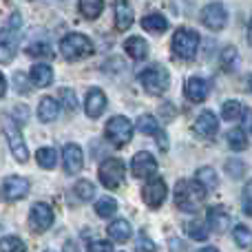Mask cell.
<instances>
[{"mask_svg":"<svg viewBox=\"0 0 252 252\" xmlns=\"http://www.w3.org/2000/svg\"><path fill=\"white\" fill-rule=\"evenodd\" d=\"M25 241L20 239V237H4L2 241H0V252H25Z\"/></svg>","mask_w":252,"mask_h":252,"instance_id":"obj_32","label":"cell"},{"mask_svg":"<svg viewBox=\"0 0 252 252\" xmlns=\"http://www.w3.org/2000/svg\"><path fill=\"white\" fill-rule=\"evenodd\" d=\"M142 27L146 31H153V33H161V31L168 29V20H166L161 13H148L142 20Z\"/></svg>","mask_w":252,"mask_h":252,"instance_id":"obj_25","label":"cell"},{"mask_svg":"<svg viewBox=\"0 0 252 252\" xmlns=\"http://www.w3.org/2000/svg\"><path fill=\"white\" fill-rule=\"evenodd\" d=\"M2 130L7 135V142H9V148H11V155L16 157V161L25 164L29 159V151H27V144H25V137H22L20 128H18L16 120L13 118H4L2 120Z\"/></svg>","mask_w":252,"mask_h":252,"instance_id":"obj_5","label":"cell"},{"mask_svg":"<svg viewBox=\"0 0 252 252\" xmlns=\"http://www.w3.org/2000/svg\"><path fill=\"white\" fill-rule=\"evenodd\" d=\"M18 44L13 42H0V62H11L13 56H16Z\"/></svg>","mask_w":252,"mask_h":252,"instance_id":"obj_37","label":"cell"},{"mask_svg":"<svg viewBox=\"0 0 252 252\" xmlns=\"http://www.w3.org/2000/svg\"><path fill=\"white\" fill-rule=\"evenodd\" d=\"M106 137H109V142H113L115 146L126 144L133 137V124H130V120H126L124 115L111 118L109 124H106Z\"/></svg>","mask_w":252,"mask_h":252,"instance_id":"obj_7","label":"cell"},{"mask_svg":"<svg viewBox=\"0 0 252 252\" xmlns=\"http://www.w3.org/2000/svg\"><path fill=\"white\" fill-rule=\"evenodd\" d=\"M206 226H210V230L217 232V235H223V232L230 228V215H228V210L221 208V206L210 208L208 219H206Z\"/></svg>","mask_w":252,"mask_h":252,"instance_id":"obj_14","label":"cell"},{"mask_svg":"<svg viewBox=\"0 0 252 252\" xmlns=\"http://www.w3.org/2000/svg\"><path fill=\"white\" fill-rule=\"evenodd\" d=\"M60 113V104H58L53 97H42L38 104V118L40 122H53Z\"/></svg>","mask_w":252,"mask_h":252,"instance_id":"obj_22","label":"cell"},{"mask_svg":"<svg viewBox=\"0 0 252 252\" xmlns=\"http://www.w3.org/2000/svg\"><path fill=\"white\" fill-rule=\"evenodd\" d=\"M166 182L164 179H151V182L144 186V192H142V197H144V201H146L151 208H159L161 204H164V199H166Z\"/></svg>","mask_w":252,"mask_h":252,"instance_id":"obj_10","label":"cell"},{"mask_svg":"<svg viewBox=\"0 0 252 252\" xmlns=\"http://www.w3.org/2000/svg\"><path fill=\"white\" fill-rule=\"evenodd\" d=\"M106 232H109V237L115 241V244H124V241L130 239L133 228H130V223L124 221V219H115V221L106 228Z\"/></svg>","mask_w":252,"mask_h":252,"instance_id":"obj_19","label":"cell"},{"mask_svg":"<svg viewBox=\"0 0 252 252\" xmlns=\"http://www.w3.org/2000/svg\"><path fill=\"white\" fill-rule=\"evenodd\" d=\"M248 144H250V139H248V133H246L244 128L237 126V128L228 130V146H230L232 151H246Z\"/></svg>","mask_w":252,"mask_h":252,"instance_id":"obj_24","label":"cell"},{"mask_svg":"<svg viewBox=\"0 0 252 252\" xmlns=\"http://www.w3.org/2000/svg\"><path fill=\"white\" fill-rule=\"evenodd\" d=\"M73 192L80 201H91L93 197H95V186H93L91 182H87V179H80L73 186Z\"/></svg>","mask_w":252,"mask_h":252,"instance_id":"obj_28","label":"cell"},{"mask_svg":"<svg viewBox=\"0 0 252 252\" xmlns=\"http://www.w3.org/2000/svg\"><path fill=\"white\" fill-rule=\"evenodd\" d=\"M199 49V33L192 29H177L173 35V51L177 58L192 60Z\"/></svg>","mask_w":252,"mask_h":252,"instance_id":"obj_3","label":"cell"},{"mask_svg":"<svg viewBox=\"0 0 252 252\" xmlns=\"http://www.w3.org/2000/svg\"><path fill=\"white\" fill-rule=\"evenodd\" d=\"M244 213L246 215L252 213V206H250V184L244 188Z\"/></svg>","mask_w":252,"mask_h":252,"instance_id":"obj_42","label":"cell"},{"mask_svg":"<svg viewBox=\"0 0 252 252\" xmlns=\"http://www.w3.org/2000/svg\"><path fill=\"white\" fill-rule=\"evenodd\" d=\"M102 9H104V0H80V13L89 20L100 16Z\"/></svg>","mask_w":252,"mask_h":252,"instance_id":"obj_26","label":"cell"},{"mask_svg":"<svg viewBox=\"0 0 252 252\" xmlns=\"http://www.w3.org/2000/svg\"><path fill=\"white\" fill-rule=\"evenodd\" d=\"M58 97H60L62 106H64L66 111H75V109H78V95H75V91H71V89H60Z\"/></svg>","mask_w":252,"mask_h":252,"instance_id":"obj_34","label":"cell"},{"mask_svg":"<svg viewBox=\"0 0 252 252\" xmlns=\"http://www.w3.org/2000/svg\"><path fill=\"white\" fill-rule=\"evenodd\" d=\"M219 60H221V66L223 71H232L237 64V49L235 47H226L221 51V56H219Z\"/></svg>","mask_w":252,"mask_h":252,"instance_id":"obj_35","label":"cell"},{"mask_svg":"<svg viewBox=\"0 0 252 252\" xmlns=\"http://www.w3.org/2000/svg\"><path fill=\"white\" fill-rule=\"evenodd\" d=\"M226 170L230 173V177H244L246 164H244V161H239V159H230L226 164Z\"/></svg>","mask_w":252,"mask_h":252,"instance_id":"obj_38","label":"cell"},{"mask_svg":"<svg viewBox=\"0 0 252 252\" xmlns=\"http://www.w3.org/2000/svg\"><path fill=\"white\" fill-rule=\"evenodd\" d=\"M4 91H7V80H4V75L0 73V97L4 95Z\"/></svg>","mask_w":252,"mask_h":252,"instance_id":"obj_45","label":"cell"},{"mask_svg":"<svg viewBox=\"0 0 252 252\" xmlns=\"http://www.w3.org/2000/svg\"><path fill=\"white\" fill-rule=\"evenodd\" d=\"M204 199H206V190L197 182H177V186H175V204H177L179 210L195 213V210H199Z\"/></svg>","mask_w":252,"mask_h":252,"instance_id":"obj_1","label":"cell"},{"mask_svg":"<svg viewBox=\"0 0 252 252\" xmlns=\"http://www.w3.org/2000/svg\"><path fill=\"white\" fill-rule=\"evenodd\" d=\"M62 252H80V246L78 244H75V241H66V244H64V250H62Z\"/></svg>","mask_w":252,"mask_h":252,"instance_id":"obj_44","label":"cell"},{"mask_svg":"<svg viewBox=\"0 0 252 252\" xmlns=\"http://www.w3.org/2000/svg\"><path fill=\"white\" fill-rule=\"evenodd\" d=\"M195 182L199 184L206 192H208V190H215V188H217L219 179H217L215 168H210V166H201V168L197 170V179H195Z\"/></svg>","mask_w":252,"mask_h":252,"instance_id":"obj_23","label":"cell"},{"mask_svg":"<svg viewBox=\"0 0 252 252\" xmlns=\"http://www.w3.org/2000/svg\"><path fill=\"white\" fill-rule=\"evenodd\" d=\"M124 49L133 60H144L148 56V44L144 38H137V35H130L128 40L124 42Z\"/></svg>","mask_w":252,"mask_h":252,"instance_id":"obj_21","label":"cell"},{"mask_svg":"<svg viewBox=\"0 0 252 252\" xmlns=\"http://www.w3.org/2000/svg\"><path fill=\"white\" fill-rule=\"evenodd\" d=\"M29 56H44V58H51L53 56V51L49 49V44H31V49H29Z\"/></svg>","mask_w":252,"mask_h":252,"instance_id":"obj_39","label":"cell"},{"mask_svg":"<svg viewBox=\"0 0 252 252\" xmlns=\"http://www.w3.org/2000/svg\"><path fill=\"white\" fill-rule=\"evenodd\" d=\"M29 192V182L25 177H18V175H11L2 182V199L4 201H18L22 197H27Z\"/></svg>","mask_w":252,"mask_h":252,"instance_id":"obj_9","label":"cell"},{"mask_svg":"<svg viewBox=\"0 0 252 252\" xmlns=\"http://www.w3.org/2000/svg\"><path fill=\"white\" fill-rule=\"evenodd\" d=\"M133 25V9L128 0H115V27L118 31H126Z\"/></svg>","mask_w":252,"mask_h":252,"instance_id":"obj_18","label":"cell"},{"mask_svg":"<svg viewBox=\"0 0 252 252\" xmlns=\"http://www.w3.org/2000/svg\"><path fill=\"white\" fill-rule=\"evenodd\" d=\"M199 252H219L217 248H213V246H208V248H201Z\"/></svg>","mask_w":252,"mask_h":252,"instance_id":"obj_46","label":"cell"},{"mask_svg":"<svg viewBox=\"0 0 252 252\" xmlns=\"http://www.w3.org/2000/svg\"><path fill=\"white\" fill-rule=\"evenodd\" d=\"M186 230L195 241H206L208 239V228H206V223H201V221H190L186 226Z\"/></svg>","mask_w":252,"mask_h":252,"instance_id":"obj_33","label":"cell"},{"mask_svg":"<svg viewBox=\"0 0 252 252\" xmlns=\"http://www.w3.org/2000/svg\"><path fill=\"white\" fill-rule=\"evenodd\" d=\"M232 237H235V244L239 246V248H250V244H252V232H250L248 226L239 223V226L235 228V232H232Z\"/></svg>","mask_w":252,"mask_h":252,"instance_id":"obj_30","label":"cell"},{"mask_svg":"<svg viewBox=\"0 0 252 252\" xmlns=\"http://www.w3.org/2000/svg\"><path fill=\"white\" fill-rule=\"evenodd\" d=\"M241 113H244V106H241V102H237V100L223 102V106H221V118L223 120H228V122H235V120L241 118Z\"/></svg>","mask_w":252,"mask_h":252,"instance_id":"obj_27","label":"cell"},{"mask_svg":"<svg viewBox=\"0 0 252 252\" xmlns=\"http://www.w3.org/2000/svg\"><path fill=\"white\" fill-rule=\"evenodd\" d=\"M130 170H133L135 177H148V175H153L157 170V161L151 153L142 151L133 157V161H130Z\"/></svg>","mask_w":252,"mask_h":252,"instance_id":"obj_12","label":"cell"},{"mask_svg":"<svg viewBox=\"0 0 252 252\" xmlns=\"http://www.w3.org/2000/svg\"><path fill=\"white\" fill-rule=\"evenodd\" d=\"M137 250L139 252H155V244H153V241L142 232V235L137 237Z\"/></svg>","mask_w":252,"mask_h":252,"instance_id":"obj_40","label":"cell"},{"mask_svg":"<svg viewBox=\"0 0 252 252\" xmlns=\"http://www.w3.org/2000/svg\"><path fill=\"white\" fill-rule=\"evenodd\" d=\"M62 159H64V170L69 175H75L82 170L84 157H82V151H80L78 144H66L64 151H62Z\"/></svg>","mask_w":252,"mask_h":252,"instance_id":"obj_15","label":"cell"},{"mask_svg":"<svg viewBox=\"0 0 252 252\" xmlns=\"http://www.w3.org/2000/svg\"><path fill=\"white\" fill-rule=\"evenodd\" d=\"M139 82H142V87L146 89L148 93H153V95H161V93L168 89V71L164 69V66L159 64H153L148 66L146 71H142L139 73Z\"/></svg>","mask_w":252,"mask_h":252,"instance_id":"obj_4","label":"cell"},{"mask_svg":"<svg viewBox=\"0 0 252 252\" xmlns=\"http://www.w3.org/2000/svg\"><path fill=\"white\" fill-rule=\"evenodd\" d=\"M115 210H118V204H115V199H111V197H104V199H100L95 204V213L100 215V217H104V219L113 217Z\"/></svg>","mask_w":252,"mask_h":252,"instance_id":"obj_31","label":"cell"},{"mask_svg":"<svg viewBox=\"0 0 252 252\" xmlns=\"http://www.w3.org/2000/svg\"><path fill=\"white\" fill-rule=\"evenodd\" d=\"M60 51L66 60H82L93 53V42L84 33H69L62 38Z\"/></svg>","mask_w":252,"mask_h":252,"instance_id":"obj_2","label":"cell"},{"mask_svg":"<svg viewBox=\"0 0 252 252\" xmlns=\"http://www.w3.org/2000/svg\"><path fill=\"white\" fill-rule=\"evenodd\" d=\"M35 159H38V164L42 166V168H53V166L58 164V153L53 151V148H40L38 153H35Z\"/></svg>","mask_w":252,"mask_h":252,"instance_id":"obj_29","label":"cell"},{"mask_svg":"<svg viewBox=\"0 0 252 252\" xmlns=\"http://www.w3.org/2000/svg\"><path fill=\"white\" fill-rule=\"evenodd\" d=\"M29 223L33 226V230H49L53 223V210L49 204H35L31 208Z\"/></svg>","mask_w":252,"mask_h":252,"instance_id":"obj_11","label":"cell"},{"mask_svg":"<svg viewBox=\"0 0 252 252\" xmlns=\"http://www.w3.org/2000/svg\"><path fill=\"white\" fill-rule=\"evenodd\" d=\"M219 130V120L213 111H201L195 120V133L201 137H213Z\"/></svg>","mask_w":252,"mask_h":252,"instance_id":"obj_13","label":"cell"},{"mask_svg":"<svg viewBox=\"0 0 252 252\" xmlns=\"http://www.w3.org/2000/svg\"><path fill=\"white\" fill-rule=\"evenodd\" d=\"M137 128L146 135H155L157 130H159V126H157V120L153 118V115H142L137 122Z\"/></svg>","mask_w":252,"mask_h":252,"instance_id":"obj_36","label":"cell"},{"mask_svg":"<svg viewBox=\"0 0 252 252\" xmlns=\"http://www.w3.org/2000/svg\"><path fill=\"white\" fill-rule=\"evenodd\" d=\"M155 137H157V146H159V151H166V148H168V139H166V135L161 133V130H157Z\"/></svg>","mask_w":252,"mask_h":252,"instance_id":"obj_43","label":"cell"},{"mask_svg":"<svg viewBox=\"0 0 252 252\" xmlns=\"http://www.w3.org/2000/svg\"><path fill=\"white\" fill-rule=\"evenodd\" d=\"M208 91H210V84L204 78H190L186 82V89H184V93H186V97L190 102H204Z\"/></svg>","mask_w":252,"mask_h":252,"instance_id":"obj_17","label":"cell"},{"mask_svg":"<svg viewBox=\"0 0 252 252\" xmlns=\"http://www.w3.org/2000/svg\"><path fill=\"white\" fill-rule=\"evenodd\" d=\"M106 109V95L100 89H91L87 93V100H84V111H87L89 118H100Z\"/></svg>","mask_w":252,"mask_h":252,"instance_id":"obj_16","label":"cell"},{"mask_svg":"<svg viewBox=\"0 0 252 252\" xmlns=\"http://www.w3.org/2000/svg\"><path fill=\"white\" fill-rule=\"evenodd\" d=\"M29 78L35 87H49V84L53 82V69L49 64H44V62H38V64L31 66Z\"/></svg>","mask_w":252,"mask_h":252,"instance_id":"obj_20","label":"cell"},{"mask_svg":"<svg viewBox=\"0 0 252 252\" xmlns=\"http://www.w3.org/2000/svg\"><path fill=\"white\" fill-rule=\"evenodd\" d=\"M124 175H126L124 161L118 159V157H109V159H104L100 164V182L111 190L124 182Z\"/></svg>","mask_w":252,"mask_h":252,"instance_id":"obj_6","label":"cell"},{"mask_svg":"<svg viewBox=\"0 0 252 252\" xmlns=\"http://www.w3.org/2000/svg\"><path fill=\"white\" fill-rule=\"evenodd\" d=\"M201 22H204L208 29L213 31H219L226 27L228 22V13H226V7L219 2H210L204 7V11H201Z\"/></svg>","mask_w":252,"mask_h":252,"instance_id":"obj_8","label":"cell"},{"mask_svg":"<svg viewBox=\"0 0 252 252\" xmlns=\"http://www.w3.org/2000/svg\"><path fill=\"white\" fill-rule=\"evenodd\" d=\"M89 252H113V244H109V241H93L89 246Z\"/></svg>","mask_w":252,"mask_h":252,"instance_id":"obj_41","label":"cell"},{"mask_svg":"<svg viewBox=\"0 0 252 252\" xmlns=\"http://www.w3.org/2000/svg\"><path fill=\"white\" fill-rule=\"evenodd\" d=\"M47 252H51V250H47Z\"/></svg>","mask_w":252,"mask_h":252,"instance_id":"obj_47","label":"cell"}]
</instances>
